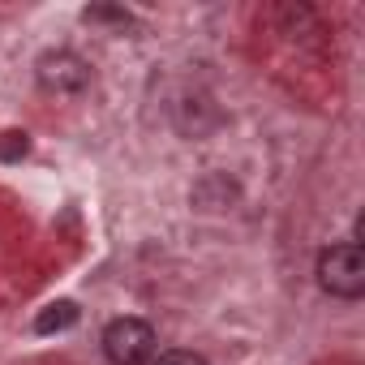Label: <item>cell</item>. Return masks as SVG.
<instances>
[{"instance_id": "obj_1", "label": "cell", "mask_w": 365, "mask_h": 365, "mask_svg": "<svg viewBox=\"0 0 365 365\" xmlns=\"http://www.w3.org/2000/svg\"><path fill=\"white\" fill-rule=\"evenodd\" d=\"M318 284L322 292L339 297V301H356L365 292V254L356 241H339L327 245L318 254Z\"/></svg>"}, {"instance_id": "obj_2", "label": "cell", "mask_w": 365, "mask_h": 365, "mask_svg": "<svg viewBox=\"0 0 365 365\" xmlns=\"http://www.w3.org/2000/svg\"><path fill=\"white\" fill-rule=\"evenodd\" d=\"M155 327L142 318H112L103 327V356L112 365H150L155 361Z\"/></svg>"}, {"instance_id": "obj_3", "label": "cell", "mask_w": 365, "mask_h": 365, "mask_svg": "<svg viewBox=\"0 0 365 365\" xmlns=\"http://www.w3.org/2000/svg\"><path fill=\"white\" fill-rule=\"evenodd\" d=\"M35 78H39V86L52 91V95H78V91L91 86V65H86L78 52L56 48V52H43V56L35 61Z\"/></svg>"}, {"instance_id": "obj_4", "label": "cell", "mask_w": 365, "mask_h": 365, "mask_svg": "<svg viewBox=\"0 0 365 365\" xmlns=\"http://www.w3.org/2000/svg\"><path fill=\"white\" fill-rule=\"evenodd\" d=\"M78 318H82L78 301H52V305H43L39 318H35V335H61V331L78 327Z\"/></svg>"}, {"instance_id": "obj_5", "label": "cell", "mask_w": 365, "mask_h": 365, "mask_svg": "<svg viewBox=\"0 0 365 365\" xmlns=\"http://www.w3.org/2000/svg\"><path fill=\"white\" fill-rule=\"evenodd\" d=\"M31 155V133L26 129H5L0 133V163H22Z\"/></svg>"}, {"instance_id": "obj_6", "label": "cell", "mask_w": 365, "mask_h": 365, "mask_svg": "<svg viewBox=\"0 0 365 365\" xmlns=\"http://www.w3.org/2000/svg\"><path fill=\"white\" fill-rule=\"evenodd\" d=\"M82 22H99V26H120V31H129V26H133V14L120 9V5H91V9H82Z\"/></svg>"}, {"instance_id": "obj_7", "label": "cell", "mask_w": 365, "mask_h": 365, "mask_svg": "<svg viewBox=\"0 0 365 365\" xmlns=\"http://www.w3.org/2000/svg\"><path fill=\"white\" fill-rule=\"evenodd\" d=\"M150 365H207L202 352H190V348H172V352H159Z\"/></svg>"}]
</instances>
